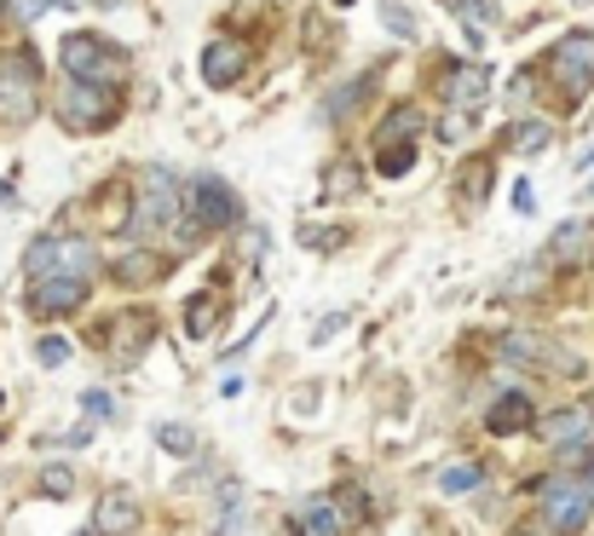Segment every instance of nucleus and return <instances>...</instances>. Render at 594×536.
<instances>
[{
    "label": "nucleus",
    "mask_w": 594,
    "mask_h": 536,
    "mask_svg": "<svg viewBox=\"0 0 594 536\" xmlns=\"http://www.w3.org/2000/svg\"><path fill=\"white\" fill-rule=\"evenodd\" d=\"M335 7H353V0H335Z\"/></svg>",
    "instance_id": "72a5a7b5"
},
{
    "label": "nucleus",
    "mask_w": 594,
    "mask_h": 536,
    "mask_svg": "<svg viewBox=\"0 0 594 536\" xmlns=\"http://www.w3.org/2000/svg\"><path fill=\"white\" fill-rule=\"evenodd\" d=\"M121 116V98L105 93V87H93V81H75V87L58 93V121L75 133H93V128H110V121Z\"/></svg>",
    "instance_id": "f03ea898"
},
{
    "label": "nucleus",
    "mask_w": 594,
    "mask_h": 536,
    "mask_svg": "<svg viewBox=\"0 0 594 536\" xmlns=\"http://www.w3.org/2000/svg\"><path fill=\"white\" fill-rule=\"evenodd\" d=\"M105 7H121V0H105Z\"/></svg>",
    "instance_id": "f704fd0d"
},
{
    "label": "nucleus",
    "mask_w": 594,
    "mask_h": 536,
    "mask_svg": "<svg viewBox=\"0 0 594 536\" xmlns=\"http://www.w3.org/2000/svg\"><path fill=\"white\" fill-rule=\"evenodd\" d=\"M439 133H444V139H462V133H467V116H444Z\"/></svg>",
    "instance_id": "c756f323"
},
{
    "label": "nucleus",
    "mask_w": 594,
    "mask_h": 536,
    "mask_svg": "<svg viewBox=\"0 0 594 536\" xmlns=\"http://www.w3.org/2000/svg\"><path fill=\"white\" fill-rule=\"evenodd\" d=\"M52 265H58V272H81V277H87L93 254H87V242H75V237H40L35 249L24 254V272L29 277H52Z\"/></svg>",
    "instance_id": "6e6552de"
},
{
    "label": "nucleus",
    "mask_w": 594,
    "mask_h": 536,
    "mask_svg": "<svg viewBox=\"0 0 594 536\" xmlns=\"http://www.w3.org/2000/svg\"><path fill=\"white\" fill-rule=\"evenodd\" d=\"M151 335H156V318H151V312H128V318H116V329H105V335H98V346H105L116 364H133V358L151 346Z\"/></svg>",
    "instance_id": "1a4fd4ad"
},
{
    "label": "nucleus",
    "mask_w": 594,
    "mask_h": 536,
    "mask_svg": "<svg viewBox=\"0 0 594 536\" xmlns=\"http://www.w3.org/2000/svg\"><path fill=\"white\" fill-rule=\"evenodd\" d=\"M139 520H145V513H139L133 490H105V497H98V513H93V531L98 536H133Z\"/></svg>",
    "instance_id": "9d476101"
},
{
    "label": "nucleus",
    "mask_w": 594,
    "mask_h": 536,
    "mask_svg": "<svg viewBox=\"0 0 594 536\" xmlns=\"http://www.w3.org/2000/svg\"><path fill=\"white\" fill-rule=\"evenodd\" d=\"M548 70H555V81H560V93H589L594 87V35L589 29H578V35H566L555 52H548Z\"/></svg>",
    "instance_id": "20e7f679"
},
{
    "label": "nucleus",
    "mask_w": 594,
    "mask_h": 536,
    "mask_svg": "<svg viewBox=\"0 0 594 536\" xmlns=\"http://www.w3.org/2000/svg\"><path fill=\"white\" fill-rule=\"evenodd\" d=\"M583 427H589V409H560V416L543 421V439L548 444H571V439H583Z\"/></svg>",
    "instance_id": "aec40b11"
},
{
    "label": "nucleus",
    "mask_w": 594,
    "mask_h": 536,
    "mask_svg": "<svg viewBox=\"0 0 594 536\" xmlns=\"http://www.w3.org/2000/svg\"><path fill=\"white\" fill-rule=\"evenodd\" d=\"M381 17H387V29L393 35H416V17H409L404 7H381Z\"/></svg>",
    "instance_id": "bb28decb"
},
{
    "label": "nucleus",
    "mask_w": 594,
    "mask_h": 536,
    "mask_svg": "<svg viewBox=\"0 0 594 536\" xmlns=\"http://www.w3.org/2000/svg\"><path fill=\"white\" fill-rule=\"evenodd\" d=\"M179 219V184L168 168H151L145 174V191H139V214H133V231H168V225Z\"/></svg>",
    "instance_id": "0eeeda50"
},
{
    "label": "nucleus",
    "mask_w": 594,
    "mask_h": 536,
    "mask_svg": "<svg viewBox=\"0 0 594 536\" xmlns=\"http://www.w3.org/2000/svg\"><path fill=\"white\" fill-rule=\"evenodd\" d=\"M93 295V283L81 272H52V277H35L29 288V312L35 318H64V312H81Z\"/></svg>",
    "instance_id": "7ed1b4c3"
},
{
    "label": "nucleus",
    "mask_w": 594,
    "mask_h": 536,
    "mask_svg": "<svg viewBox=\"0 0 594 536\" xmlns=\"http://www.w3.org/2000/svg\"><path fill=\"white\" fill-rule=\"evenodd\" d=\"M289 536H323V531H312V525H295Z\"/></svg>",
    "instance_id": "2f4dec72"
},
{
    "label": "nucleus",
    "mask_w": 594,
    "mask_h": 536,
    "mask_svg": "<svg viewBox=\"0 0 594 536\" xmlns=\"http://www.w3.org/2000/svg\"><path fill=\"white\" fill-rule=\"evenodd\" d=\"M427 128V116L416 105H399L393 116H381V128H376V144H404V139H416Z\"/></svg>",
    "instance_id": "f3484780"
},
{
    "label": "nucleus",
    "mask_w": 594,
    "mask_h": 536,
    "mask_svg": "<svg viewBox=\"0 0 594 536\" xmlns=\"http://www.w3.org/2000/svg\"><path fill=\"white\" fill-rule=\"evenodd\" d=\"M358 191V168H353V162H335V168H330V196H353Z\"/></svg>",
    "instance_id": "393cba45"
},
{
    "label": "nucleus",
    "mask_w": 594,
    "mask_h": 536,
    "mask_svg": "<svg viewBox=\"0 0 594 536\" xmlns=\"http://www.w3.org/2000/svg\"><path fill=\"white\" fill-rule=\"evenodd\" d=\"M589 502H594V490L578 485V479H548V485H543V520L555 525V531H566V536L583 531Z\"/></svg>",
    "instance_id": "39448f33"
},
{
    "label": "nucleus",
    "mask_w": 594,
    "mask_h": 536,
    "mask_svg": "<svg viewBox=\"0 0 594 536\" xmlns=\"http://www.w3.org/2000/svg\"><path fill=\"white\" fill-rule=\"evenodd\" d=\"M242 70H249V52H242L237 40H214V47L202 52V81H209V87H231V81H242Z\"/></svg>",
    "instance_id": "f8f14e48"
},
{
    "label": "nucleus",
    "mask_w": 594,
    "mask_h": 536,
    "mask_svg": "<svg viewBox=\"0 0 594 536\" xmlns=\"http://www.w3.org/2000/svg\"><path fill=\"white\" fill-rule=\"evenodd\" d=\"M409 162H416V144H393V151H376V168H381L387 179L409 174Z\"/></svg>",
    "instance_id": "5701e85b"
},
{
    "label": "nucleus",
    "mask_w": 594,
    "mask_h": 536,
    "mask_svg": "<svg viewBox=\"0 0 594 536\" xmlns=\"http://www.w3.org/2000/svg\"><path fill=\"white\" fill-rule=\"evenodd\" d=\"M514 209H520V214H531V209H537V196H531V184H520V191H514Z\"/></svg>",
    "instance_id": "7c9ffc66"
},
{
    "label": "nucleus",
    "mask_w": 594,
    "mask_h": 536,
    "mask_svg": "<svg viewBox=\"0 0 594 536\" xmlns=\"http://www.w3.org/2000/svg\"><path fill=\"white\" fill-rule=\"evenodd\" d=\"M531 421H537V409H531L525 393H502L497 404H490V416H485L490 432H525Z\"/></svg>",
    "instance_id": "dca6fc26"
},
{
    "label": "nucleus",
    "mask_w": 594,
    "mask_h": 536,
    "mask_svg": "<svg viewBox=\"0 0 594 536\" xmlns=\"http://www.w3.org/2000/svg\"><path fill=\"white\" fill-rule=\"evenodd\" d=\"M156 444L174 450V456H191V450H197V432L179 427V421H162V427H156Z\"/></svg>",
    "instance_id": "4be33fe9"
},
{
    "label": "nucleus",
    "mask_w": 594,
    "mask_h": 536,
    "mask_svg": "<svg viewBox=\"0 0 594 536\" xmlns=\"http://www.w3.org/2000/svg\"><path fill=\"white\" fill-rule=\"evenodd\" d=\"M186 209H191L197 231H225V225H237V196H231L225 179H197L186 191Z\"/></svg>",
    "instance_id": "423d86ee"
},
{
    "label": "nucleus",
    "mask_w": 594,
    "mask_h": 536,
    "mask_svg": "<svg viewBox=\"0 0 594 536\" xmlns=\"http://www.w3.org/2000/svg\"><path fill=\"white\" fill-rule=\"evenodd\" d=\"M110 272H116V283H121V288H156L162 277H168V260L151 254V249H133V254H121V260L110 265Z\"/></svg>",
    "instance_id": "4468645a"
},
{
    "label": "nucleus",
    "mask_w": 594,
    "mask_h": 536,
    "mask_svg": "<svg viewBox=\"0 0 594 536\" xmlns=\"http://www.w3.org/2000/svg\"><path fill=\"white\" fill-rule=\"evenodd\" d=\"M439 98H444V105H456V110H479L485 70L479 64H444L439 70Z\"/></svg>",
    "instance_id": "9b49d317"
},
{
    "label": "nucleus",
    "mask_w": 594,
    "mask_h": 536,
    "mask_svg": "<svg viewBox=\"0 0 594 536\" xmlns=\"http://www.w3.org/2000/svg\"><path fill=\"white\" fill-rule=\"evenodd\" d=\"M219 323H225V288H202V295L186 306V335L191 341H209Z\"/></svg>",
    "instance_id": "2eb2a0df"
},
{
    "label": "nucleus",
    "mask_w": 594,
    "mask_h": 536,
    "mask_svg": "<svg viewBox=\"0 0 594 536\" xmlns=\"http://www.w3.org/2000/svg\"><path fill=\"white\" fill-rule=\"evenodd\" d=\"M139 191H128V184H105V196L93 202V219H98V231H133V214H139Z\"/></svg>",
    "instance_id": "ddd939ff"
},
{
    "label": "nucleus",
    "mask_w": 594,
    "mask_h": 536,
    "mask_svg": "<svg viewBox=\"0 0 594 536\" xmlns=\"http://www.w3.org/2000/svg\"><path fill=\"white\" fill-rule=\"evenodd\" d=\"M485 485V467L479 462H450L444 473H439V490L444 497H467V490H479Z\"/></svg>",
    "instance_id": "6ab92c4d"
},
{
    "label": "nucleus",
    "mask_w": 594,
    "mask_h": 536,
    "mask_svg": "<svg viewBox=\"0 0 594 536\" xmlns=\"http://www.w3.org/2000/svg\"><path fill=\"white\" fill-rule=\"evenodd\" d=\"M58 64H64L75 81H93V87L128 75V58H121L110 40H98V35H64L58 40Z\"/></svg>",
    "instance_id": "f257e3e1"
},
{
    "label": "nucleus",
    "mask_w": 594,
    "mask_h": 536,
    "mask_svg": "<svg viewBox=\"0 0 594 536\" xmlns=\"http://www.w3.org/2000/svg\"><path fill=\"white\" fill-rule=\"evenodd\" d=\"M81 404H87V416H116V398L110 393H87Z\"/></svg>",
    "instance_id": "c85d7f7f"
},
{
    "label": "nucleus",
    "mask_w": 594,
    "mask_h": 536,
    "mask_svg": "<svg viewBox=\"0 0 594 536\" xmlns=\"http://www.w3.org/2000/svg\"><path fill=\"white\" fill-rule=\"evenodd\" d=\"M502 353H508V358H537L543 346L531 341V335H508V341H502Z\"/></svg>",
    "instance_id": "cd10ccee"
},
{
    "label": "nucleus",
    "mask_w": 594,
    "mask_h": 536,
    "mask_svg": "<svg viewBox=\"0 0 594 536\" xmlns=\"http://www.w3.org/2000/svg\"><path fill=\"white\" fill-rule=\"evenodd\" d=\"M589 490H594V456H589Z\"/></svg>",
    "instance_id": "473e14b6"
},
{
    "label": "nucleus",
    "mask_w": 594,
    "mask_h": 536,
    "mask_svg": "<svg viewBox=\"0 0 594 536\" xmlns=\"http://www.w3.org/2000/svg\"><path fill=\"white\" fill-rule=\"evenodd\" d=\"M35 358H40V364H47V369H58V364H64V358H70V341H58V335H47V341H40V346H35Z\"/></svg>",
    "instance_id": "a878e982"
},
{
    "label": "nucleus",
    "mask_w": 594,
    "mask_h": 536,
    "mask_svg": "<svg viewBox=\"0 0 594 536\" xmlns=\"http://www.w3.org/2000/svg\"><path fill=\"white\" fill-rule=\"evenodd\" d=\"M70 490H75V473H70V467H47V473H40V497H58V502H64Z\"/></svg>",
    "instance_id": "b1692460"
},
{
    "label": "nucleus",
    "mask_w": 594,
    "mask_h": 536,
    "mask_svg": "<svg viewBox=\"0 0 594 536\" xmlns=\"http://www.w3.org/2000/svg\"><path fill=\"white\" fill-rule=\"evenodd\" d=\"M456 191H462V202H474V209H479V202L490 196V162H474V168L456 179Z\"/></svg>",
    "instance_id": "412c9836"
},
{
    "label": "nucleus",
    "mask_w": 594,
    "mask_h": 536,
    "mask_svg": "<svg viewBox=\"0 0 594 536\" xmlns=\"http://www.w3.org/2000/svg\"><path fill=\"white\" fill-rule=\"evenodd\" d=\"M508 144H514L520 156H537V151L555 144V128H548V121H514V128H508Z\"/></svg>",
    "instance_id": "a211bd4d"
}]
</instances>
